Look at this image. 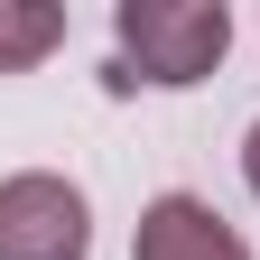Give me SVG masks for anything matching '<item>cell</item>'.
Wrapping results in <instances>:
<instances>
[{"label":"cell","mask_w":260,"mask_h":260,"mask_svg":"<svg viewBox=\"0 0 260 260\" xmlns=\"http://www.w3.org/2000/svg\"><path fill=\"white\" fill-rule=\"evenodd\" d=\"M112 38H121L130 65H140V84L186 93V84H205L214 65H223L233 10H223V0H121V10H112Z\"/></svg>","instance_id":"1"},{"label":"cell","mask_w":260,"mask_h":260,"mask_svg":"<svg viewBox=\"0 0 260 260\" xmlns=\"http://www.w3.org/2000/svg\"><path fill=\"white\" fill-rule=\"evenodd\" d=\"M93 251V205L75 177L19 168L0 177V260H84Z\"/></svg>","instance_id":"2"},{"label":"cell","mask_w":260,"mask_h":260,"mask_svg":"<svg viewBox=\"0 0 260 260\" xmlns=\"http://www.w3.org/2000/svg\"><path fill=\"white\" fill-rule=\"evenodd\" d=\"M130 260H251V242L223 223L205 195H149L140 205V233H130Z\"/></svg>","instance_id":"3"},{"label":"cell","mask_w":260,"mask_h":260,"mask_svg":"<svg viewBox=\"0 0 260 260\" xmlns=\"http://www.w3.org/2000/svg\"><path fill=\"white\" fill-rule=\"evenodd\" d=\"M65 47V10L56 0H0V75H28Z\"/></svg>","instance_id":"4"},{"label":"cell","mask_w":260,"mask_h":260,"mask_svg":"<svg viewBox=\"0 0 260 260\" xmlns=\"http://www.w3.org/2000/svg\"><path fill=\"white\" fill-rule=\"evenodd\" d=\"M242 186L260 195V121H251V140H242Z\"/></svg>","instance_id":"5"}]
</instances>
